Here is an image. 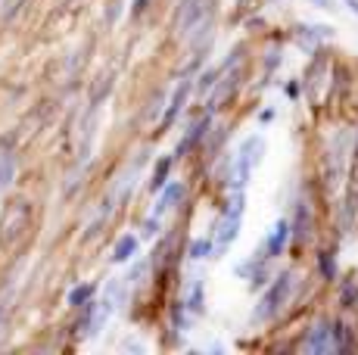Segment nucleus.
I'll return each mask as SVG.
<instances>
[{"mask_svg":"<svg viewBox=\"0 0 358 355\" xmlns=\"http://www.w3.org/2000/svg\"><path fill=\"white\" fill-rule=\"evenodd\" d=\"M150 3H153V0H134V3H131V13H134V16H143V13L150 10Z\"/></svg>","mask_w":358,"mask_h":355,"instance_id":"nucleus-23","label":"nucleus"},{"mask_svg":"<svg viewBox=\"0 0 358 355\" xmlns=\"http://www.w3.org/2000/svg\"><path fill=\"white\" fill-rule=\"evenodd\" d=\"M91 296H94V284H85V287H75V290L69 293V303H72V305H85Z\"/></svg>","mask_w":358,"mask_h":355,"instance_id":"nucleus-20","label":"nucleus"},{"mask_svg":"<svg viewBox=\"0 0 358 355\" xmlns=\"http://www.w3.org/2000/svg\"><path fill=\"white\" fill-rule=\"evenodd\" d=\"M346 172V138H334L327 147V184H336Z\"/></svg>","mask_w":358,"mask_h":355,"instance_id":"nucleus-10","label":"nucleus"},{"mask_svg":"<svg viewBox=\"0 0 358 355\" xmlns=\"http://www.w3.org/2000/svg\"><path fill=\"white\" fill-rule=\"evenodd\" d=\"M259 159H262V138H246L243 143H240V153H237V159H234V166H231V175H228V187L231 190H246V184H250V178H252V168L259 166Z\"/></svg>","mask_w":358,"mask_h":355,"instance_id":"nucleus-3","label":"nucleus"},{"mask_svg":"<svg viewBox=\"0 0 358 355\" xmlns=\"http://www.w3.org/2000/svg\"><path fill=\"white\" fill-rule=\"evenodd\" d=\"M327 38H334V29H330V25H299V31H296V41H299L308 53L318 50V44Z\"/></svg>","mask_w":358,"mask_h":355,"instance_id":"nucleus-12","label":"nucleus"},{"mask_svg":"<svg viewBox=\"0 0 358 355\" xmlns=\"http://www.w3.org/2000/svg\"><path fill=\"white\" fill-rule=\"evenodd\" d=\"M308 234H312V206H308L306 196L296 200V212H293V222H290V243H306Z\"/></svg>","mask_w":358,"mask_h":355,"instance_id":"nucleus-6","label":"nucleus"},{"mask_svg":"<svg viewBox=\"0 0 358 355\" xmlns=\"http://www.w3.org/2000/svg\"><path fill=\"white\" fill-rule=\"evenodd\" d=\"M346 3H349V10H352L355 16H358V0H346Z\"/></svg>","mask_w":358,"mask_h":355,"instance_id":"nucleus-25","label":"nucleus"},{"mask_svg":"<svg viewBox=\"0 0 358 355\" xmlns=\"http://www.w3.org/2000/svg\"><path fill=\"white\" fill-rule=\"evenodd\" d=\"M13 172H16V162H13L10 153H3L0 156V187H6L13 181Z\"/></svg>","mask_w":358,"mask_h":355,"instance_id":"nucleus-19","label":"nucleus"},{"mask_svg":"<svg viewBox=\"0 0 358 355\" xmlns=\"http://www.w3.org/2000/svg\"><path fill=\"white\" fill-rule=\"evenodd\" d=\"M137 252V237H131V234H125V237H119V243L113 247V262H128L131 256Z\"/></svg>","mask_w":358,"mask_h":355,"instance_id":"nucleus-16","label":"nucleus"},{"mask_svg":"<svg viewBox=\"0 0 358 355\" xmlns=\"http://www.w3.org/2000/svg\"><path fill=\"white\" fill-rule=\"evenodd\" d=\"M190 75H184L181 78V85L175 87V94H171V100H169V109L162 113V119H159V128H169V125H175V119L181 115V109H184V103H187V97H190Z\"/></svg>","mask_w":358,"mask_h":355,"instance_id":"nucleus-9","label":"nucleus"},{"mask_svg":"<svg viewBox=\"0 0 358 355\" xmlns=\"http://www.w3.org/2000/svg\"><path fill=\"white\" fill-rule=\"evenodd\" d=\"M184 194H187V187H184L181 181H165L162 187H159V200H156L153 215H165L169 209H175L178 203L184 200Z\"/></svg>","mask_w":358,"mask_h":355,"instance_id":"nucleus-11","label":"nucleus"},{"mask_svg":"<svg viewBox=\"0 0 358 355\" xmlns=\"http://www.w3.org/2000/svg\"><path fill=\"white\" fill-rule=\"evenodd\" d=\"M240 81H243V72L237 69V66H231L228 72L222 75V78L215 81V85L209 87V97H206V113H215V109H222V103L224 100H231L234 97V91L240 87Z\"/></svg>","mask_w":358,"mask_h":355,"instance_id":"nucleus-5","label":"nucleus"},{"mask_svg":"<svg viewBox=\"0 0 358 355\" xmlns=\"http://www.w3.org/2000/svg\"><path fill=\"white\" fill-rule=\"evenodd\" d=\"M299 349L302 352H315V355L327 352L330 349V321H324V318L315 321V324L306 331V340H302Z\"/></svg>","mask_w":358,"mask_h":355,"instance_id":"nucleus-8","label":"nucleus"},{"mask_svg":"<svg viewBox=\"0 0 358 355\" xmlns=\"http://www.w3.org/2000/svg\"><path fill=\"white\" fill-rule=\"evenodd\" d=\"M243 215H246V194L243 190H231L224 212L215 224V237H212V256H222L224 249L237 240L240 228H243Z\"/></svg>","mask_w":358,"mask_h":355,"instance_id":"nucleus-2","label":"nucleus"},{"mask_svg":"<svg viewBox=\"0 0 358 355\" xmlns=\"http://www.w3.org/2000/svg\"><path fill=\"white\" fill-rule=\"evenodd\" d=\"M330 349H336V352H349V349H355L352 327H349L346 321H330Z\"/></svg>","mask_w":358,"mask_h":355,"instance_id":"nucleus-13","label":"nucleus"},{"mask_svg":"<svg viewBox=\"0 0 358 355\" xmlns=\"http://www.w3.org/2000/svg\"><path fill=\"white\" fill-rule=\"evenodd\" d=\"M287 240H290V222H287V218H280V222H274V228H271V234H268V240H262L259 259H278L280 252H284Z\"/></svg>","mask_w":358,"mask_h":355,"instance_id":"nucleus-7","label":"nucleus"},{"mask_svg":"<svg viewBox=\"0 0 358 355\" xmlns=\"http://www.w3.org/2000/svg\"><path fill=\"white\" fill-rule=\"evenodd\" d=\"M212 19H215V0H181V6H178V38L190 41V44L209 38Z\"/></svg>","mask_w":358,"mask_h":355,"instance_id":"nucleus-1","label":"nucleus"},{"mask_svg":"<svg viewBox=\"0 0 358 355\" xmlns=\"http://www.w3.org/2000/svg\"><path fill=\"white\" fill-rule=\"evenodd\" d=\"M290 290H293V275H290V271H280V275L268 284V290L262 293V299H259L256 312H252V318H256V321L274 318L280 312V305L290 299Z\"/></svg>","mask_w":358,"mask_h":355,"instance_id":"nucleus-4","label":"nucleus"},{"mask_svg":"<svg viewBox=\"0 0 358 355\" xmlns=\"http://www.w3.org/2000/svg\"><path fill=\"white\" fill-rule=\"evenodd\" d=\"M355 299H358V287H355V284H346V287H343V303L352 305Z\"/></svg>","mask_w":358,"mask_h":355,"instance_id":"nucleus-21","label":"nucleus"},{"mask_svg":"<svg viewBox=\"0 0 358 355\" xmlns=\"http://www.w3.org/2000/svg\"><path fill=\"white\" fill-rule=\"evenodd\" d=\"M184 309H187V315H194V318L206 312V287L199 277H194V284H190L187 299H184Z\"/></svg>","mask_w":358,"mask_h":355,"instance_id":"nucleus-14","label":"nucleus"},{"mask_svg":"<svg viewBox=\"0 0 358 355\" xmlns=\"http://www.w3.org/2000/svg\"><path fill=\"white\" fill-rule=\"evenodd\" d=\"M284 94H287V97H299V85H296V81H287Z\"/></svg>","mask_w":358,"mask_h":355,"instance_id":"nucleus-24","label":"nucleus"},{"mask_svg":"<svg viewBox=\"0 0 358 355\" xmlns=\"http://www.w3.org/2000/svg\"><path fill=\"white\" fill-rule=\"evenodd\" d=\"M315 3H318L321 10H330V0H315Z\"/></svg>","mask_w":358,"mask_h":355,"instance_id":"nucleus-26","label":"nucleus"},{"mask_svg":"<svg viewBox=\"0 0 358 355\" xmlns=\"http://www.w3.org/2000/svg\"><path fill=\"white\" fill-rule=\"evenodd\" d=\"M321 271H324V277H334V256L330 252L321 256Z\"/></svg>","mask_w":358,"mask_h":355,"instance_id":"nucleus-22","label":"nucleus"},{"mask_svg":"<svg viewBox=\"0 0 358 355\" xmlns=\"http://www.w3.org/2000/svg\"><path fill=\"white\" fill-rule=\"evenodd\" d=\"M209 256H212V240H209V237H196V240H190L187 259L199 262V259H209Z\"/></svg>","mask_w":358,"mask_h":355,"instance_id":"nucleus-18","label":"nucleus"},{"mask_svg":"<svg viewBox=\"0 0 358 355\" xmlns=\"http://www.w3.org/2000/svg\"><path fill=\"white\" fill-rule=\"evenodd\" d=\"M175 166V156H165V159L156 162V172H153V181H150V190H159L165 181H169V172Z\"/></svg>","mask_w":358,"mask_h":355,"instance_id":"nucleus-17","label":"nucleus"},{"mask_svg":"<svg viewBox=\"0 0 358 355\" xmlns=\"http://www.w3.org/2000/svg\"><path fill=\"white\" fill-rule=\"evenodd\" d=\"M209 125H212V119H209V115H203V119H199L196 125L190 128V134H184V140L178 143V153H175V156H184V153H187V150H194L196 143L206 138V131H209Z\"/></svg>","mask_w":358,"mask_h":355,"instance_id":"nucleus-15","label":"nucleus"}]
</instances>
